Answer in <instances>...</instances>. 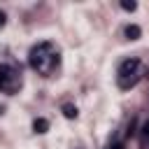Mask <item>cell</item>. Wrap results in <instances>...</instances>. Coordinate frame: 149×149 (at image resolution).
Segmentation results:
<instances>
[{"label": "cell", "mask_w": 149, "mask_h": 149, "mask_svg": "<svg viewBox=\"0 0 149 149\" xmlns=\"http://www.w3.org/2000/svg\"><path fill=\"white\" fill-rule=\"evenodd\" d=\"M28 65H30L37 74L51 77V74L56 72V68L61 65V54H58V49H56L51 42H40V44H35V47L30 49V54H28Z\"/></svg>", "instance_id": "6da1fadb"}, {"label": "cell", "mask_w": 149, "mask_h": 149, "mask_svg": "<svg viewBox=\"0 0 149 149\" xmlns=\"http://www.w3.org/2000/svg\"><path fill=\"white\" fill-rule=\"evenodd\" d=\"M140 77H142V63L137 58L121 61V65L116 70V84H119V88H123V91L126 88H133L140 81Z\"/></svg>", "instance_id": "7a4b0ae2"}, {"label": "cell", "mask_w": 149, "mask_h": 149, "mask_svg": "<svg viewBox=\"0 0 149 149\" xmlns=\"http://www.w3.org/2000/svg\"><path fill=\"white\" fill-rule=\"evenodd\" d=\"M21 86H23L21 72L9 63H0V93L14 95V93L21 91Z\"/></svg>", "instance_id": "3957f363"}, {"label": "cell", "mask_w": 149, "mask_h": 149, "mask_svg": "<svg viewBox=\"0 0 149 149\" xmlns=\"http://www.w3.org/2000/svg\"><path fill=\"white\" fill-rule=\"evenodd\" d=\"M123 35H126V40H137V37L142 35V30H140L137 26H126V28H123Z\"/></svg>", "instance_id": "277c9868"}, {"label": "cell", "mask_w": 149, "mask_h": 149, "mask_svg": "<svg viewBox=\"0 0 149 149\" xmlns=\"http://www.w3.org/2000/svg\"><path fill=\"white\" fill-rule=\"evenodd\" d=\"M33 128H35V133H47L49 130V121L47 119H35L33 121Z\"/></svg>", "instance_id": "5b68a950"}, {"label": "cell", "mask_w": 149, "mask_h": 149, "mask_svg": "<svg viewBox=\"0 0 149 149\" xmlns=\"http://www.w3.org/2000/svg\"><path fill=\"white\" fill-rule=\"evenodd\" d=\"M63 114H65L68 119H74V116H77V107H74V105H63Z\"/></svg>", "instance_id": "8992f818"}, {"label": "cell", "mask_w": 149, "mask_h": 149, "mask_svg": "<svg viewBox=\"0 0 149 149\" xmlns=\"http://www.w3.org/2000/svg\"><path fill=\"white\" fill-rule=\"evenodd\" d=\"M121 9H126V12H133V9H137V5H135V2H121Z\"/></svg>", "instance_id": "52a82bcc"}, {"label": "cell", "mask_w": 149, "mask_h": 149, "mask_svg": "<svg viewBox=\"0 0 149 149\" xmlns=\"http://www.w3.org/2000/svg\"><path fill=\"white\" fill-rule=\"evenodd\" d=\"M142 133H144V137H147V140H149V121H147V123H144V128H142Z\"/></svg>", "instance_id": "ba28073f"}, {"label": "cell", "mask_w": 149, "mask_h": 149, "mask_svg": "<svg viewBox=\"0 0 149 149\" xmlns=\"http://www.w3.org/2000/svg\"><path fill=\"white\" fill-rule=\"evenodd\" d=\"M5 21H7V16H5V12H0V28L5 26Z\"/></svg>", "instance_id": "9c48e42d"}]
</instances>
